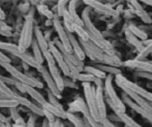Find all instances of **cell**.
Listing matches in <instances>:
<instances>
[{"label": "cell", "mask_w": 152, "mask_h": 127, "mask_svg": "<svg viewBox=\"0 0 152 127\" xmlns=\"http://www.w3.org/2000/svg\"><path fill=\"white\" fill-rule=\"evenodd\" d=\"M82 20H83V24H84V28H85L86 33L88 35L90 38V41H92L94 45H96L97 47H100L105 55H110V56H113L115 55L113 46L110 44V41H107L103 35L101 33L99 29L94 26V24L92 22L90 17V8L87 7L83 10V14H82Z\"/></svg>", "instance_id": "6da1fadb"}, {"label": "cell", "mask_w": 152, "mask_h": 127, "mask_svg": "<svg viewBox=\"0 0 152 127\" xmlns=\"http://www.w3.org/2000/svg\"><path fill=\"white\" fill-rule=\"evenodd\" d=\"M104 93L106 95V99L105 102L106 104L109 105L111 109L114 112L115 115L118 114H124L126 112V107L124 103L122 102V99L120 98L116 91L114 89V86H113V76L107 75L106 78L104 80Z\"/></svg>", "instance_id": "7a4b0ae2"}, {"label": "cell", "mask_w": 152, "mask_h": 127, "mask_svg": "<svg viewBox=\"0 0 152 127\" xmlns=\"http://www.w3.org/2000/svg\"><path fill=\"white\" fill-rule=\"evenodd\" d=\"M0 66L4 67L6 71H8L10 74V76L14 78V79L18 80L19 83L25 85H28L31 86L34 88H43V83L39 81L37 78H35L33 76H29L27 74H24L21 71H19L15 66H12L10 62H0Z\"/></svg>", "instance_id": "3957f363"}, {"label": "cell", "mask_w": 152, "mask_h": 127, "mask_svg": "<svg viewBox=\"0 0 152 127\" xmlns=\"http://www.w3.org/2000/svg\"><path fill=\"white\" fill-rule=\"evenodd\" d=\"M33 33H34V16L30 12L26 17V20H25L23 29H21V33H20V37H19L18 47L20 49V52H26V49L29 46H31Z\"/></svg>", "instance_id": "277c9868"}, {"label": "cell", "mask_w": 152, "mask_h": 127, "mask_svg": "<svg viewBox=\"0 0 152 127\" xmlns=\"http://www.w3.org/2000/svg\"><path fill=\"white\" fill-rule=\"evenodd\" d=\"M115 84L118 85L119 87L123 86L125 88H128V89H130L131 91H133L134 94L139 95L140 97H142L143 99H145L147 102L152 104V93L145 90L144 88H142L141 86H139L138 84H135V83H133L131 80H129L128 78L124 77L122 74L115 76Z\"/></svg>", "instance_id": "5b68a950"}, {"label": "cell", "mask_w": 152, "mask_h": 127, "mask_svg": "<svg viewBox=\"0 0 152 127\" xmlns=\"http://www.w3.org/2000/svg\"><path fill=\"white\" fill-rule=\"evenodd\" d=\"M83 90H84V95H85V103L87 105V108L90 110L92 117L94 118L96 122H101L100 114H99L97 106H96V99H95V88L88 83H84Z\"/></svg>", "instance_id": "8992f818"}, {"label": "cell", "mask_w": 152, "mask_h": 127, "mask_svg": "<svg viewBox=\"0 0 152 127\" xmlns=\"http://www.w3.org/2000/svg\"><path fill=\"white\" fill-rule=\"evenodd\" d=\"M78 41H80L82 48L84 50L85 56L90 57L92 60L100 61L101 64H102L103 57H104V52H103V50L100 47H97L92 41H82V40H78Z\"/></svg>", "instance_id": "52a82bcc"}, {"label": "cell", "mask_w": 152, "mask_h": 127, "mask_svg": "<svg viewBox=\"0 0 152 127\" xmlns=\"http://www.w3.org/2000/svg\"><path fill=\"white\" fill-rule=\"evenodd\" d=\"M53 26L56 30L57 35H58V40L61 41V44L63 45V47L65 48V50L68 52H73L71 47V44H69V39H68V33H67L66 29L64 28L63 22L59 20L58 16H55V18L53 19Z\"/></svg>", "instance_id": "ba28073f"}, {"label": "cell", "mask_w": 152, "mask_h": 127, "mask_svg": "<svg viewBox=\"0 0 152 127\" xmlns=\"http://www.w3.org/2000/svg\"><path fill=\"white\" fill-rule=\"evenodd\" d=\"M48 50H49V52L53 55L54 59L56 61V64L58 65V69L62 71L65 76H68V77H69V69H68V67H67L66 61L64 59L62 52H59V49L55 46V44L53 41L48 42Z\"/></svg>", "instance_id": "9c48e42d"}, {"label": "cell", "mask_w": 152, "mask_h": 127, "mask_svg": "<svg viewBox=\"0 0 152 127\" xmlns=\"http://www.w3.org/2000/svg\"><path fill=\"white\" fill-rule=\"evenodd\" d=\"M84 4L87 5L88 8H93V9H95L100 14L106 15V16H112V17L118 16V11L116 10L113 9L111 6L104 5V4H102L100 1H96V0H84Z\"/></svg>", "instance_id": "30bf717a"}, {"label": "cell", "mask_w": 152, "mask_h": 127, "mask_svg": "<svg viewBox=\"0 0 152 127\" xmlns=\"http://www.w3.org/2000/svg\"><path fill=\"white\" fill-rule=\"evenodd\" d=\"M123 66L128 68H134L138 69L139 71L152 74V61H144V60H138V59H129L124 61Z\"/></svg>", "instance_id": "8fae6325"}, {"label": "cell", "mask_w": 152, "mask_h": 127, "mask_svg": "<svg viewBox=\"0 0 152 127\" xmlns=\"http://www.w3.org/2000/svg\"><path fill=\"white\" fill-rule=\"evenodd\" d=\"M121 89L123 90V93L125 95H128L130 98L132 99L134 103L137 104V105H139L140 107L142 109H144L145 112H148V113L150 114V115H152V104L149 103V102H147L145 99H143L142 97H140L139 95L134 94L133 91H131L130 89H128V88H125V87H123V86H121L120 87Z\"/></svg>", "instance_id": "7c38bea8"}, {"label": "cell", "mask_w": 152, "mask_h": 127, "mask_svg": "<svg viewBox=\"0 0 152 127\" xmlns=\"http://www.w3.org/2000/svg\"><path fill=\"white\" fill-rule=\"evenodd\" d=\"M15 100H17L18 102L19 105H21V106H24L26 108H28L30 112H33L34 114H36L38 116H44V110L43 108L36 103H33V102H30L28 98H25L24 96H21V95H19L16 93L15 95Z\"/></svg>", "instance_id": "4fadbf2b"}, {"label": "cell", "mask_w": 152, "mask_h": 127, "mask_svg": "<svg viewBox=\"0 0 152 127\" xmlns=\"http://www.w3.org/2000/svg\"><path fill=\"white\" fill-rule=\"evenodd\" d=\"M39 73L42 74L43 79L45 80L46 85L48 86V89H49V91H50V93H52V94L54 95L57 99L62 98V93H61V91H59V89L57 88L56 84H55L54 79L52 78V76H50V74H49V71H48L47 68L43 66V68L39 70Z\"/></svg>", "instance_id": "5bb4252c"}, {"label": "cell", "mask_w": 152, "mask_h": 127, "mask_svg": "<svg viewBox=\"0 0 152 127\" xmlns=\"http://www.w3.org/2000/svg\"><path fill=\"white\" fill-rule=\"evenodd\" d=\"M95 99H96V106H97V110H99L101 119L107 118L106 105H105L104 99V88L103 87H96L95 88Z\"/></svg>", "instance_id": "9a60e30c"}, {"label": "cell", "mask_w": 152, "mask_h": 127, "mask_svg": "<svg viewBox=\"0 0 152 127\" xmlns=\"http://www.w3.org/2000/svg\"><path fill=\"white\" fill-rule=\"evenodd\" d=\"M68 33V39H69V44H71L73 54H74L80 60L83 61L86 58V56H85V54H84V50H83V48H82L81 44L76 39V37L74 36V33Z\"/></svg>", "instance_id": "2e32d148"}, {"label": "cell", "mask_w": 152, "mask_h": 127, "mask_svg": "<svg viewBox=\"0 0 152 127\" xmlns=\"http://www.w3.org/2000/svg\"><path fill=\"white\" fill-rule=\"evenodd\" d=\"M129 4L134 8V14L137 15L138 17H140L141 20H142L144 24H151L152 18L150 17V15L148 14L147 11L143 9L142 6L140 5V2H139V1L132 0V1H129Z\"/></svg>", "instance_id": "e0dca14e"}, {"label": "cell", "mask_w": 152, "mask_h": 127, "mask_svg": "<svg viewBox=\"0 0 152 127\" xmlns=\"http://www.w3.org/2000/svg\"><path fill=\"white\" fill-rule=\"evenodd\" d=\"M122 102L124 103V105H126V106H129L130 108L132 109L133 112H135V113H138L139 115H141L143 118H145V119H148V118L150 117V116H152V115H150V114L148 113V112H145L144 109H142L139 105H137V104L133 102L132 99L129 97L128 95H125L123 93V95H122Z\"/></svg>", "instance_id": "ac0fdd59"}, {"label": "cell", "mask_w": 152, "mask_h": 127, "mask_svg": "<svg viewBox=\"0 0 152 127\" xmlns=\"http://www.w3.org/2000/svg\"><path fill=\"white\" fill-rule=\"evenodd\" d=\"M48 71H49L52 78L54 79V81H55L57 88L62 93L63 89L65 88V86H64V78H63V76L61 75V70L58 69L57 66H52V67H48Z\"/></svg>", "instance_id": "d6986e66"}, {"label": "cell", "mask_w": 152, "mask_h": 127, "mask_svg": "<svg viewBox=\"0 0 152 127\" xmlns=\"http://www.w3.org/2000/svg\"><path fill=\"white\" fill-rule=\"evenodd\" d=\"M24 87H25V90H26V94H28L29 96L36 102V104H38L40 107L47 102V100L45 99V97L43 96V94H40L39 91H37L36 88H34L31 86H28V85H25V84H24Z\"/></svg>", "instance_id": "ffe728a7"}, {"label": "cell", "mask_w": 152, "mask_h": 127, "mask_svg": "<svg viewBox=\"0 0 152 127\" xmlns=\"http://www.w3.org/2000/svg\"><path fill=\"white\" fill-rule=\"evenodd\" d=\"M76 4L77 1H69L68 2V8H67V11H68V15L71 17L72 21L75 25L80 26V27H84V24H83V20L82 18L77 15L76 12Z\"/></svg>", "instance_id": "44dd1931"}, {"label": "cell", "mask_w": 152, "mask_h": 127, "mask_svg": "<svg viewBox=\"0 0 152 127\" xmlns=\"http://www.w3.org/2000/svg\"><path fill=\"white\" fill-rule=\"evenodd\" d=\"M124 33H125V38H126V40L129 41V44H130V45H132L133 47L135 48L139 52H142L143 49H144V46H143L142 41H141V40H139L138 38L135 37L134 35H132L131 31H130L128 28H125Z\"/></svg>", "instance_id": "7402d4cb"}, {"label": "cell", "mask_w": 152, "mask_h": 127, "mask_svg": "<svg viewBox=\"0 0 152 127\" xmlns=\"http://www.w3.org/2000/svg\"><path fill=\"white\" fill-rule=\"evenodd\" d=\"M0 52H9V54L14 55L17 58H18V56L20 54H23V52H20L18 45L10 44V42H4V41H0Z\"/></svg>", "instance_id": "603a6c76"}, {"label": "cell", "mask_w": 152, "mask_h": 127, "mask_svg": "<svg viewBox=\"0 0 152 127\" xmlns=\"http://www.w3.org/2000/svg\"><path fill=\"white\" fill-rule=\"evenodd\" d=\"M34 33H35V37H36L35 39H36L39 48L42 49V52L48 50V41L46 40V37L44 36L43 31L38 28V27H35L34 28Z\"/></svg>", "instance_id": "cb8c5ba5"}, {"label": "cell", "mask_w": 152, "mask_h": 127, "mask_svg": "<svg viewBox=\"0 0 152 127\" xmlns=\"http://www.w3.org/2000/svg\"><path fill=\"white\" fill-rule=\"evenodd\" d=\"M42 108L45 109V110H48L49 113H52L56 118H59V119H67V112H61L58 108L54 107L52 104L46 102L42 106Z\"/></svg>", "instance_id": "d4e9b609"}, {"label": "cell", "mask_w": 152, "mask_h": 127, "mask_svg": "<svg viewBox=\"0 0 152 127\" xmlns=\"http://www.w3.org/2000/svg\"><path fill=\"white\" fill-rule=\"evenodd\" d=\"M102 64L103 65H106V66H111V67H120L123 65V61H121L119 57L116 55H113V56H110V55H105L103 57V60H102Z\"/></svg>", "instance_id": "484cf974"}, {"label": "cell", "mask_w": 152, "mask_h": 127, "mask_svg": "<svg viewBox=\"0 0 152 127\" xmlns=\"http://www.w3.org/2000/svg\"><path fill=\"white\" fill-rule=\"evenodd\" d=\"M126 28L131 31V33H132V35H134L135 37L138 38L139 40H141V41H145V40H148L147 33H145V31H143L141 28L137 27L135 25L130 24V25H128V27H126Z\"/></svg>", "instance_id": "4316f807"}, {"label": "cell", "mask_w": 152, "mask_h": 127, "mask_svg": "<svg viewBox=\"0 0 152 127\" xmlns=\"http://www.w3.org/2000/svg\"><path fill=\"white\" fill-rule=\"evenodd\" d=\"M31 48H33L34 58H35V60L37 61L40 66H43V62H44L45 59H44V56H43V52H42V49H40L39 46H38L36 39H33V42H31Z\"/></svg>", "instance_id": "83f0119b"}, {"label": "cell", "mask_w": 152, "mask_h": 127, "mask_svg": "<svg viewBox=\"0 0 152 127\" xmlns=\"http://www.w3.org/2000/svg\"><path fill=\"white\" fill-rule=\"evenodd\" d=\"M84 73H87V74H90V75L94 76L95 78H99V79H104L106 78V74L103 73L102 70H100L99 68H96V67H93V66H85L84 67Z\"/></svg>", "instance_id": "f1b7e54d"}, {"label": "cell", "mask_w": 152, "mask_h": 127, "mask_svg": "<svg viewBox=\"0 0 152 127\" xmlns=\"http://www.w3.org/2000/svg\"><path fill=\"white\" fill-rule=\"evenodd\" d=\"M0 95L5 96L7 99H14L15 95H16V93H15L14 90L10 89V87H8V86L1 80V78H0Z\"/></svg>", "instance_id": "f546056e"}, {"label": "cell", "mask_w": 152, "mask_h": 127, "mask_svg": "<svg viewBox=\"0 0 152 127\" xmlns=\"http://www.w3.org/2000/svg\"><path fill=\"white\" fill-rule=\"evenodd\" d=\"M67 120H69V123L74 127H86L84 119H82L81 117H78L75 114H72L67 112Z\"/></svg>", "instance_id": "4dcf8cb0"}, {"label": "cell", "mask_w": 152, "mask_h": 127, "mask_svg": "<svg viewBox=\"0 0 152 127\" xmlns=\"http://www.w3.org/2000/svg\"><path fill=\"white\" fill-rule=\"evenodd\" d=\"M96 68H99L100 70H102L103 73H105L106 75H120V74H122L121 70H120L119 68H116V67H111V66H106V65H103V64H100V65H96Z\"/></svg>", "instance_id": "1f68e13d"}, {"label": "cell", "mask_w": 152, "mask_h": 127, "mask_svg": "<svg viewBox=\"0 0 152 127\" xmlns=\"http://www.w3.org/2000/svg\"><path fill=\"white\" fill-rule=\"evenodd\" d=\"M74 33L78 36L80 40H82V41H90L88 35H87L84 27H80L77 25H74Z\"/></svg>", "instance_id": "d6a6232c"}, {"label": "cell", "mask_w": 152, "mask_h": 127, "mask_svg": "<svg viewBox=\"0 0 152 127\" xmlns=\"http://www.w3.org/2000/svg\"><path fill=\"white\" fill-rule=\"evenodd\" d=\"M37 10H38V12H39V14L45 16V17H46L47 19H49V20H53V19L55 18V15L53 14L52 11L49 10V8H48L46 5H38Z\"/></svg>", "instance_id": "836d02e7"}, {"label": "cell", "mask_w": 152, "mask_h": 127, "mask_svg": "<svg viewBox=\"0 0 152 127\" xmlns=\"http://www.w3.org/2000/svg\"><path fill=\"white\" fill-rule=\"evenodd\" d=\"M19 104L14 99H0V108H16Z\"/></svg>", "instance_id": "e575fe53"}, {"label": "cell", "mask_w": 152, "mask_h": 127, "mask_svg": "<svg viewBox=\"0 0 152 127\" xmlns=\"http://www.w3.org/2000/svg\"><path fill=\"white\" fill-rule=\"evenodd\" d=\"M149 55H152V41L150 42L148 46L144 47V49H143L142 52H139L135 59H138V60H143V59H144V58H147Z\"/></svg>", "instance_id": "d590c367"}, {"label": "cell", "mask_w": 152, "mask_h": 127, "mask_svg": "<svg viewBox=\"0 0 152 127\" xmlns=\"http://www.w3.org/2000/svg\"><path fill=\"white\" fill-rule=\"evenodd\" d=\"M48 103H50L54 107L58 108L61 112H65V109H64V107L62 106V104L58 102V99H57L50 91H48Z\"/></svg>", "instance_id": "8d00e7d4"}, {"label": "cell", "mask_w": 152, "mask_h": 127, "mask_svg": "<svg viewBox=\"0 0 152 127\" xmlns=\"http://www.w3.org/2000/svg\"><path fill=\"white\" fill-rule=\"evenodd\" d=\"M95 79H96V78H95L94 76L90 75V74H87V73H80V75L77 77V80L82 81L83 84H84V83H88V84L94 83Z\"/></svg>", "instance_id": "74e56055"}, {"label": "cell", "mask_w": 152, "mask_h": 127, "mask_svg": "<svg viewBox=\"0 0 152 127\" xmlns=\"http://www.w3.org/2000/svg\"><path fill=\"white\" fill-rule=\"evenodd\" d=\"M0 35L4 36V37H10L12 35L11 28L6 22L1 21V20H0Z\"/></svg>", "instance_id": "f35d334b"}, {"label": "cell", "mask_w": 152, "mask_h": 127, "mask_svg": "<svg viewBox=\"0 0 152 127\" xmlns=\"http://www.w3.org/2000/svg\"><path fill=\"white\" fill-rule=\"evenodd\" d=\"M66 4H68V2H67V1H64V0H59V1L57 2V15H58V17H63L64 14L67 11Z\"/></svg>", "instance_id": "ab89813d"}, {"label": "cell", "mask_w": 152, "mask_h": 127, "mask_svg": "<svg viewBox=\"0 0 152 127\" xmlns=\"http://www.w3.org/2000/svg\"><path fill=\"white\" fill-rule=\"evenodd\" d=\"M43 56H44V59H45V60H46V62H47L48 67L56 66V61H55V59H54V57H53L52 54L49 52V50L43 52Z\"/></svg>", "instance_id": "60d3db41"}, {"label": "cell", "mask_w": 152, "mask_h": 127, "mask_svg": "<svg viewBox=\"0 0 152 127\" xmlns=\"http://www.w3.org/2000/svg\"><path fill=\"white\" fill-rule=\"evenodd\" d=\"M43 110H44V116L46 117V120H47L48 123H54L56 120V117H55L52 113H49L48 110H45V109H43Z\"/></svg>", "instance_id": "b9f144b4"}, {"label": "cell", "mask_w": 152, "mask_h": 127, "mask_svg": "<svg viewBox=\"0 0 152 127\" xmlns=\"http://www.w3.org/2000/svg\"><path fill=\"white\" fill-rule=\"evenodd\" d=\"M101 124H102V126L103 127H118L115 126L113 123L111 122L110 119H107V118H105V119H101Z\"/></svg>", "instance_id": "7bdbcfd3"}, {"label": "cell", "mask_w": 152, "mask_h": 127, "mask_svg": "<svg viewBox=\"0 0 152 127\" xmlns=\"http://www.w3.org/2000/svg\"><path fill=\"white\" fill-rule=\"evenodd\" d=\"M135 76L142 77V78H147V79H150L152 81V74H148V73H143V71H137Z\"/></svg>", "instance_id": "ee69618b"}, {"label": "cell", "mask_w": 152, "mask_h": 127, "mask_svg": "<svg viewBox=\"0 0 152 127\" xmlns=\"http://www.w3.org/2000/svg\"><path fill=\"white\" fill-rule=\"evenodd\" d=\"M0 62H10V58H8L2 52H0Z\"/></svg>", "instance_id": "f6af8a7d"}, {"label": "cell", "mask_w": 152, "mask_h": 127, "mask_svg": "<svg viewBox=\"0 0 152 127\" xmlns=\"http://www.w3.org/2000/svg\"><path fill=\"white\" fill-rule=\"evenodd\" d=\"M64 86H68V87H73V88H77V86H76L73 81H69V80H66L64 79Z\"/></svg>", "instance_id": "bcb514c9"}, {"label": "cell", "mask_w": 152, "mask_h": 127, "mask_svg": "<svg viewBox=\"0 0 152 127\" xmlns=\"http://www.w3.org/2000/svg\"><path fill=\"white\" fill-rule=\"evenodd\" d=\"M8 120H9L8 118L6 117V116H4L2 114L0 113V122H1V123H4V124H6V125H7V123H8Z\"/></svg>", "instance_id": "7dc6e473"}, {"label": "cell", "mask_w": 152, "mask_h": 127, "mask_svg": "<svg viewBox=\"0 0 152 127\" xmlns=\"http://www.w3.org/2000/svg\"><path fill=\"white\" fill-rule=\"evenodd\" d=\"M55 123H56L57 127H66L65 126V124L59 119V118H56V120H55Z\"/></svg>", "instance_id": "c3c4849f"}, {"label": "cell", "mask_w": 152, "mask_h": 127, "mask_svg": "<svg viewBox=\"0 0 152 127\" xmlns=\"http://www.w3.org/2000/svg\"><path fill=\"white\" fill-rule=\"evenodd\" d=\"M26 127H35V120H34V118H30V119H29Z\"/></svg>", "instance_id": "681fc988"}, {"label": "cell", "mask_w": 152, "mask_h": 127, "mask_svg": "<svg viewBox=\"0 0 152 127\" xmlns=\"http://www.w3.org/2000/svg\"><path fill=\"white\" fill-rule=\"evenodd\" d=\"M6 18V14H5V11L1 9V7H0V20L1 21H4Z\"/></svg>", "instance_id": "f907efd6"}, {"label": "cell", "mask_w": 152, "mask_h": 127, "mask_svg": "<svg viewBox=\"0 0 152 127\" xmlns=\"http://www.w3.org/2000/svg\"><path fill=\"white\" fill-rule=\"evenodd\" d=\"M143 4H145V5H149L152 7V0H144L143 1Z\"/></svg>", "instance_id": "816d5d0a"}, {"label": "cell", "mask_w": 152, "mask_h": 127, "mask_svg": "<svg viewBox=\"0 0 152 127\" xmlns=\"http://www.w3.org/2000/svg\"><path fill=\"white\" fill-rule=\"evenodd\" d=\"M48 127H57L56 123H48Z\"/></svg>", "instance_id": "f5cc1de1"}, {"label": "cell", "mask_w": 152, "mask_h": 127, "mask_svg": "<svg viewBox=\"0 0 152 127\" xmlns=\"http://www.w3.org/2000/svg\"><path fill=\"white\" fill-rule=\"evenodd\" d=\"M42 127H48V122L46 120V119L43 122V125H42Z\"/></svg>", "instance_id": "db71d44e"}, {"label": "cell", "mask_w": 152, "mask_h": 127, "mask_svg": "<svg viewBox=\"0 0 152 127\" xmlns=\"http://www.w3.org/2000/svg\"><path fill=\"white\" fill-rule=\"evenodd\" d=\"M0 127H8V125H6V124H4V123L0 122Z\"/></svg>", "instance_id": "11a10c76"}, {"label": "cell", "mask_w": 152, "mask_h": 127, "mask_svg": "<svg viewBox=\"0 0 152 127\" xmlns=\"http://www.w3.org/2000/svg\"><path fill=\"white\" fill-rule=\"evenodd\" d=\"M148 122H149V123H150V124L152 125V116H150V117L148 118Z\"/></svg>", "instance_id": "9f6ffc18"}, {"label": "cell", "mask_w": 152, "mask_h": 127, "mask_svg": "<svg viewBox=\"0 0 152 127\" xmlns=\"http://www.w3.org/2000/svg\"><path fill=\"white\" fill-rule=\"evenodd\" d=\"M0 99H7L5 96H2V95H0Z\"/></svg>", "instance_id": "6f0895ef"}]
</instances>
